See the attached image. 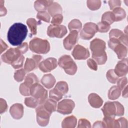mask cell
I'll return each mask as SVG.
<instances>
[{
    "mask_svg": "<svg viewBox=\"0 0 128 128\" xmlns=\"http://www.w3.org/2000/svg\"><path fill=\"white\" fill-rule=\"evenodd\" d=\"M28 32L25 24L21 22L14 23L9 28L7 34L8 40L12 45L19 46L26 38Z\"/></svg>",
    "mask_w": 128,
    "mask_h": 128,
    "instance_id": "1",
    "label": "cell"
},
{
    "mask_svg": "<svg viewBox=\"0 0 128 128\" xmlns=\"http://www.w3.org/2000/svg\"><path fill=\"white\" fill-rule=\"evenodd\" d=\"M90 48L92 52V58L97 64H104L108 59L107 54L105 52L106 42L98 38H94L90 42Z\"/></svg>",
    "mask_w": 128,
    "mask_h": 128,
    "instance_id": "2",
    "label": "cell"
},
{
    "mask_svg": "<svg viewBox=\"0 0 128 128\" xmlns=\"http://www.w3.org/2000/svg\"><path fill=\"white\" fill-rule=\"evenodd\" d=\"M29 48L33 52L46 54L50 50V44L46 40L34 38L30 42Z\"/></svg>",
    "mask_w": 128,
    "mask_h": 128,
    "instance_id": "3",
    "label": "cell"
},
{
    "mask_svg": "<svg viewBox=\"0 0 128 128\" xmlns=\"http://www.w3.org/2000/svg\"><path fill=\"white\" fill-rule=\"evenodd\" d=\"M58 66L62 68L66 74L74 75L77 71V66L76 62L69 55H64L59 58Z\"/></svg>",
    "mask_w": 128,
    "mask_h": 128,
    "instance_id": "4",
    "label": "cell"
},
{
    "mask_svg": "<svg viewBox=\"0 0 128 128\" xmlns=\"http://www.w3.org/2000/svg\"><path fill=\"white\" fill-rule=\"evenodd\" d=\"M108 46L117 54L118 59L122 60L126 56L128 53L127 46L122 44L119 40L114 38H110L108 42Z\"/></svg>",
    "mask_w": 128,
    "mask_h": 128,
    "instance_id": "5",
    "label": "cell"
},
{
    "mask_svg": "<svg viewBox=\"0 0 128 128\" xmlns=\"http://www.w3.org/2000/svg\"><path fill=\"white\" fill-rule=\"evenodd\" d=\"M30 94L38 100L39 104H42L48 98V91L38 83L30 87Z\"/></svg>",
    "mask_w": 128,
    "mask_h": 128,
    "instance_id": "6",
    "label": "cell"
},
{
    "mask_svg": "<svg viewBox=\"0 0 128 128\" xmlns=\"http://www.w3.org/2000/svg\"><path fill=\"white\" fill-rule=\"evenodd\" d=\"M22 55V53L18 47L10 48L2 55L1 59L3 62L12 64L16 61Z\"/></svg>",
    "mask_w": 128,
    "mask_h": 128,
    "instance_id": "7",
    "label": "cell"
},
{
    "mask_svg": "<svg viewBox=\"0 0 128 128\" xmlns=\"http://www.w3.org/2000/svg\"><path fill=\"white\" fill-rule=\"evenodd\" d=\"M36 112L38 124L42 126H46L49 123L50 116L52 114L46 110L42 104H38L36 108Z\"/></svg>",
    "mask_w": 128,
    "mask_h": 128,
    "instance_id": "8",
    "label": "cell"
},
{
    "mask_svg": "<svg viewBox=\"0 0 128 128\" xmlns=\"http://www.w3.org/2000/svg\"><path fill=\"white\" fill-rule=\"evenodd\" d=\"M98 32L97 26L96 24L92 22L86 23L82 30L80 32L81 38L85 40L91 39Z\"/></svg>",
    "mask_w": 128,
    "mask_h": 128,
    "instance_id": "9",
    "label": "cell"
},
{
    "mask_svg": "<svg viewBox=\"0 0 128 128\" xmlns=\"http://www.w3.org/2000/svg\"><path fill=\"white\" fill-rule=\"evenodd\" d=\"M66 28L64 25H50L47 29V34L50 38H62L67 33Z\"/></svg>",
    "mask_w": 128,
    "mask_h": 128,
    "instance_id": "10",
    "label": "cell"
},
{
    "mask_svg": "<svg viewBox=\"0 0 128 128\" xmlns=\"http://www.w3.org/2000/svg\"><path fill=\"white\" fill-rule=\"evenodd\" d=\"M75 104L70 99H64L60 102L57 106V112L62 114H68L72 113Z\"/></svg>",
    "mask_w": 128,
    "mask_h": 128,
    "instance_id": "11",
    "label": "cell"
},
{
    "mask_svg": "<svg viewBox=\"0 0 128 128\" xmlns=\"http://www.w3.org/2000/svg\"><path fill=\"white\" fill-rule=\"evenodd\" d=\"M58 64L56 58H48L40 62L38 68L43 72H50L57 67Z\"/></svg>",
    "mask_w": 128,
    "mask_h": 128,
    "instance_id": "12",
    "label": "cell"
},
{
    "mask_svg": "<svg viewBox=\"0 0 128 128\" xmlns=\"http://www.w3.org/2000/svg\"><path fill=\"white\" fill-rule=\"evenodd\" d=\"M78 32L76 30H72L70 32V33L63 40L64 48L66 50H71L78 42Z\"/></svg>",
    "mask_w": 128,
    "mask_h": 128,
    "instance_id": "13",
    "label": "cell"
},
{
    "mask_svg": "<svg viewBox=\"0 0 128 128\" xmlns=\"http://www.w3.org/2000/svg\"><path fill=\"white\" fill-rule=\"evenodd\" d=\"M72 54L74 58L77 60H86L90 56L88 50L80 44L74 46L72 52Z\"/></svg>",
    "mask_w": 128,
    "mask_h": 128,
    "instance_id": "14",
    "label": "cell"
},
{
    "mask_svg": "<svg viewBox=\"0 0 128 128\" xmlns=\"http://www.w3.org/2000/svg\"><path fill=\"white\" fill-rule=\"evenodd\" d=\"M42 59V56L40 55H33L32 58H27L24 65V70L26 72L36 69Z\"/></svg>",
    "mask_w": 128,
    "mask_h": 128,
    "instance_id": "15",
    "label": "cell"
},
{
    "mask_svg": "<svg viewBox=\"0 0 128 128\" xmlns=\"http://www.w3.org/2000/svg\"><path fill=\"white\" fill-rule=\"evenodd\" d=\"M102 110L104 116H110L114 118L116 116L117 113L116 101L106 102L102 108Z\"/></svg>",
    "mask_w": 128,
    "mask_h": 128,
    "instance_id": "16",
    "label": "cell"
},
{
    "mask_svg": "<svg viewBox=\"0 0 128 128\" xmlns=\"http://www.w3.org/2000/svg\"><path fill=\"white\" fill-rule=\"evenodd\" d=\"M114 72L118 77L126 76L128 72V58H124L117 63L114 69Z\"/></svg>",
    "mask_w": 128,
    "mask_h": 128,
    "instance_id": "17",
    "label": "cell"
},
{
    "mask_svg": "<svg viewBox=\"0 0 128 128\" xmlns=\"http://www.w3.org/2000/svg\"><path fill=\"white\" fill-rule=\"evenodd\" d=\"M24 108L21 104L16 103L12 105L10 108V112L11 116L16 120L20 119L24 115Z\"/></svg>",
    "mask_w": 128,
    "mask_h": 128,
    "instance_id": "18",
    "label": "cell"
},
{
    "mask_svg": "<svg viewBox=\"0 0 128 128\" xmlns=\"http://www.w3.org/2000/svg\"><path fill=\"white\" fill-rule=\"evenodd\" d=\"M88 102L94 108H99L102 106L103 100L102 98L96 94L91 93L88 96Z\"/></svg>",
    "mask_w": 128,
    "mask_h": 128,
    "instance_id": "19",
    "label": "cell"
},
{
    "mask_svg": "<svg viewBox=\"0 0 128 128\" xmlns=\"http://www.w3.org/2000/svg\"><path fill=\"white\" fill-rule=\"evenodd\" d=\"M56 80L54 76L51 74H44L40 80L42 84L48 89L52 88L56 84Z\"/></svg>",
    "mask_w": 128,
    "mask_h": 128,
    "instance_id": "20",
    "label": "cell"
},
{
    "mask_svg": "<svg viewBox=\"0 0 128 128\" xmlns=\"http://www.w3.org/2000/svg\"><path fill=\"white\" fill-rule=\"evenodd\" d=\"M53 2V0H38L34 2V8L38 12L45 11Z\"/></svg>",
    "mask_w": 128,
    "mask_h": 128,
    "instance_id": "21",
    "label": "cell"
},
{
    "mask_svg": "<svg viewBox=\"0 0 128 128\" xmlns=\"http://www.w3.org/2000/svg\"><path fill=\"white\" fill-rule=\"evenodd\" d=\"M77 124V119L73 115L68 116L64 118L62 122V128H74Z\"/></svg>",
    "mask_w": 128,
    "mask_h": 128,
    "instance_id": "22",
    "label": "cell"
},
{
    "mask_svg": "<svg viewBox=\"0 0 128 128\" xmlns=\"http://www.w3.org/2000/svg\"><path fill=\"white\" fill-rule=\"evenodd\" d=\"M48 12L50 16H54L56 14H62V9L60 4L56 2H53L48 8Z\"/></svg>",
    "mask_w": 128,
    "mask_h": 128,
    "instance_id": "23",
    "label": "cell"
},
{
    "mask_svg": "<svg viewBox=\"0 0 128 128\" xmlns=\"http://www.w3.org/2000/svg\"><path fill=\"white\" fill-rule=\"evenodd\" d=\"M56 92L62 96L65 95L68 90V86L66 82L64 81H60L58 82L54 88Z\"/></svg>",
    "mask_w": 128,
    "mask_h": 128,
    "instance_id": "24",
    "label": "cell"
},
{
    "mask_svg": "<svg viewBox=\"0 0 128 128\" xmlns=\"http://www.w3.org/2000/svg\"><path fill=\"white\" fill-rule=\"evenodd\" d=\"M44 108L50 113L52 114L56 110L57 106L56 101L52 99H46L42 104Z\"/></svg>",
    "mask_w": 128,
    "mask_h": 128,
    "instance_id": "25",
    "label": "cell"
},
{
    "mask_svg": "<svg viewBox=\"0 0 128 128\" xmlns=\"http://www.w3.org/2000/svg\"><path fill=\"white\" fill-rule=\"evenodd\" d=\"M26 24L30 29L31 35H36L37 34V26L41 24V22H38L34 18H29L26 20Z\"/></svg>",
    "mask_w": 128,
    "mask_h": 128,
    "instance_id": "26",
    "label": "cell"
},
{
    "mask_svg": "<svg viewBox=\"0 0 128 128\" xmlns=\"http://www.w3.org/2000/svg\"><path fill=\"white\" fill-rule=\"evenodd\" d=\"M104 128H120L117 120L110 116H104L102 120Z\"/></svg>",
    "mask_w": 128,
    "mask_h": 128,
    "instance_id": "27",
    "label": "cell"
},
{
    "mask_svg": "<svg viewBox=\"0 0 128 128\" xmlns=\"http://www.w3.org/2000/svg\"><path fill=\"white\" fill-rule=\"evenodd\" d=\"M121 90L116 86H112L109 90L108 94V98L111 100H115L118 99L120 96Z\"/></svg>",
    "mask_w": 128,
    "mask_h": 128,
    "instance_id": "28",
    "label": "cell"
},
{
    "mask_svg": "<svg viewBox=\"0 0 128 128\" xmlns=\"http://www.w3.org/2000/svg\"><path fill=\"white\" fill-rule=\"evenodd\" d=\"M112 12L113 13L115 22H118L122 20L126 16V13L125 10L120 7H118L114 8L112 10Z\"/></svg>",
    "mask_w": 128,
    "mask_h": 128,
    "instance_id": "29",
    "label": "cell"
},
{
    "mask_svg": "<svg viewBox=\"0 0 128 128\" xmlns=\"http://www.w3.org/2000/svg\"><path fill=\"white\" fill-rule=\"evenodd\" d=\"M38 78L32 72L30 73L26 76L24 83L30 88V87L34 84L38 83Z\"/></svg>",
    "mask_w": 128,
    "mask_h": 128,
    "instance_id": "30",
    "label": "cell"
},
{
    "mask_svg": "<svg viewBox=\"0 0 128 128\" xmlns=\"http://www.w3.org/2000/svg\"><path fill=\"white\" fill-rule=\"evenodd\" d=\"M68 28L70 32L72 30H76L79 32L82 28V24L78 19H74L69 22Z\"/></svg>",
    "mask_w": 128,
    "mask_h": 128,
    "instance_id": "31",
    "label": "cell"
},
{
    "mask_svg": "<svg viewBox=\"0 0 128 128\" xmlns=\"http://www.w3.org/2000/svg\"><path fill=\"white\" fill-rule=\"evenodd\" d=\"M102 22H105L110 25L114 22L115 18L112 12H106L104 13L102 16Z\"/></svg>",
    "mask_w": 128,
    "mask_h": 128,
    "instance_id": "32",
    "label": "cell"
},
{
    "mask_svg": "<svg viewBox=\"0 0 128 128\" xmlns=\"http://www.w3.org/2000/svg\"><path fill=\"white\" fill-rule=\"evenodd\" d=\"M102 2L99 0H88L86 1V4L88 8L92 10H98L101 6Z\"/></svg>",
    "mask_w": 128,
    "mask_h": 128,
    "instance_id": "33",
    "label": "cell"
},
{
    "mask_svg": "<svg viewBox=\"0 0 128 128\" xmlns=\"http://www.w3.org/2000/svg\"><path fill=\"white\" fill-rule=\"evenodd\" d=\"M106 78L108 82L112 84H115L117 82L118 76L114 72V69H110L108 70L106 74Z\"/></svg>",
    "mask_w": 128,
    "mask_h": 128,
    "instance_id": "34",
    "label": "cell"
},
{
    "mask_svg": "<svg viewBox=\"0 0 128 128\" xmlns=\"http://www.w3.org/2000/svg\"><path fill=\"white\" fill-rule=\"evenodd\" d=\"M24 104L26 106L31 108H36L39 104L38 100L34 97H27L24 100Z\"/></svg>",
    "mask_w": 128,
    "mask_h": 128,
    "instance_id": "35",
    "label": "cell"
},
{
    "mask_svg": "<svg viewBox=\"0 0 128 128\" xmlns=\"http://www.w3.org/2000/svg\"><path fill=\"white\" fill-rule=\"evenodd\" d=\"M36 18L40 21H44L46 22H50V17L48 13L46 11L38 12L36 14Z\"/></svg>",
    "mask_w": 128,
    "mask_h": 128,
    "instance_id": "36",
    "label": "cell"
},
{
    "mask_svg": "<svg viewBox=\"0 0 128 128\" xmlns=\"http://www.w3.org/2000/svg\"><path fill=\"white\" fill-rule=\"evenodd\" d=\"M26 74V72L23 68H21L16 70L14 74V78L18 82H20L24 80Z\"/></svg>",
    "mask_w": 128,
    "mask_h": 128,
    "instance_id": "37",
    "label": "cell"
},
{
    "mask_svg": "<svg viewBox=\"0 0 128 128\" xmlns=\"http://www.w3.org/2000/svg\"><path fill=\"white\" fill-rule=\"evenodd\" d=\"M96 26L98 28V31L100 32H106L110 30V24L102 21L98 22Z\"/></svg>",
    "mask_w": 128,
    "mask_h": 128,
    "instance_id": "38",
    "label": "cell"
},
{
    "mask_svg": "<svg viewBox=\"0 0 128 128\" xmlns=\"http://www.w3.org/2000/svg\"><path fill=\"white\" fill-rule=\"evenodd\" d=\"M124 33L118 29H112L110 30L109 33L110 38H114L118 39L120 40V38L124 35Z\"/></svg>",
    "mask_w": 128,
    "mask_h": 128,
    "instance_id": "39",
    "label": "cell"
},
{
    "mask_svg": "<svg viewBox=\"0 0 128 128\" xmlns=\"http://www.w3.org/2000/svg\"><path fill=\"white\" fill-rule=\"evenodd\" d=\"M19 90L20 93L24 96H29L30 95V88L24 82L20 84Z\"/></svg>",
    "mask_w": 128,
    "mask_h": 128,
    "instance_id": "40",
    "label": "cell"
},
{
    "mask_svg": "<svg viewBox=\"0 0 128 128\" xmlns=\"http://www.w3.org/2000/svg\"><path fill=\"white\" fill-rule=\"evenodd\" d=\"M49 98L58 102L62 98V96L60 95L57 92H56L54 88H53L49 92Z\"/></svg>",
    "mask_w": 128,
    "mask_h": 128,
    "instance_id": "41",
    "label": "cell"
},
{
    "mask_svg": "<svg viewBox=\"0 0 128 128\" xmlns=\"http://www.w3.org/2000/svg\"><path fill=\"white\" fill-rule=\"evenodd\" d=\"M63 20V16L62 14H56L52 18L51 23L54 25H60Z\"/></svg>",
    "mask_w": 128,
    "mask_h": 128,
    "instance_id": "42",
    "label": "cell"
},
{
    "mask_svg": "<svg viewBox=\"0 0 128 128\" xmlns=\"http://www.w3.org/2000/svg\"><path fill=\"white\" fill-rule=\"evenodd\" d=\"M127 84L128 79L126 76L118 79L117 81V86L121 91L127 86Z\"/></svg>",
    "mask_w": 128,
    "mask_h": 128,
    "instance_id": "43",
    "label": "cell"
},
{
    "mask_svg": "<svg viewBox=\"0 0 128 128\" xmlns=\"http://www.w3.org/2000/svg\"><path fill=\"white\" fill-rule=\"evenodd\" d=\"M78 128H91V124L90 122L86 118H80L78 120Z\"/></svg>",
    "mask_w": 128,
    "mask_h": 128,
    "instance_id": "44",
    "label": "cell"
},
{
    "mask_svg": "<svg viewBox=\"0 0 128 128\" xmlns=\"http://www.w3.org/2000/svg\"><path fill=\"white\" fill-rule=\"evenodd\" d=\"M24 60V56L22 55L16 61L12 64L11 66L15 69L21 68L23 66V64Z\"/></svg>",
    "mask_w": 128,
    "mask_h": 128,
    "instance_id": "45",
    "label": "cell"
},
{
    "mask_svg": "<svg viewBox=\"0 0 128 128\" xmlns=\"http://www.w3.org/2000/svg\"><path fill=\"white\" fill-rule=\"evenodd\" d=\"M117 108L116 116H122L124 114V106L118 102L116 101Z\"/></svg>",
    "mask_w": 128,
    "mask_h": 128,
    "instance_id": "46",
    "label": "cell"
},
{
    "mask_svg": "<svg viewBox=\"0 0 128 128\" xmlns=\"http://www.w3.org/2000/svg\"><path fill=\"white\" fill-rule=\"evenodd\" d=\"M87 64L91 70H97L98 64L94 59L92 58L88 59L87 60Z\"/></svg>",
    "mask_w": 128,
    "mask_h": 128,
    "instance_id": "47",
    "label": "cell"
},
{
    "mask_svg": "<svg viewBox=\"0 0 128 128\" xmlns=\"http://www.w3.org/2000/svg\"><path fill=\"white\" fill-rule=\"evenodd\" d=\"M110 9L113 10L114 8L120 7L121 5V1L119 0H109L108 2Z\"/></svg>",
    "mask_w": 128,
    "mask_h": 128,
    "instance_id": "48",
    "label": "cell"
},
{
    "mask_svg": "<svg viewBox=\"0 0 128 128\" xmlns=\"http://www.w3.org/2000/svg\"><path fill=\"white\" fill-rule=\"evenodd\" d=\"M0 100V114H2L7 110L8 105L6 101L4 99L1 98Z\"/></svg>",
    "mask_w": 128,
    "mask_h": 128,
    "instance_id": "49",
    "label": "cell"
},
{
    "mask_svg": "<svg viewBox=\"0 0 128 128\" xmlns=\"http://www.w3.org/2000/svg\"><path fill=\"white\" fill-rule=\"evenodd\" d=\"M117 120L118 122L120 128H127V127H128V121H127V120L126 118L122 117V118H118Z\"/></svg>",
    "mask_w": 128,
    "mask_h": 128,
    "instance_id": "50",
    "label": "cell"
},
{
    "mask_svg": "<svg viewBox=\"0 0 128 128\" xmlns=\"http://www.w3.org/2000/svg\"><path fill=\"white\" fill-rule=\"evenodd\" d=\"M18 47L20 49V50H21L22 54H25L28 50V44L26 42L22 43L21 45L19 46Z\"/></svg>",
    "mask_w": 128,
    "mask_h": 128,
    "instance_id": "51",
    "label": "cell"
},
{
    "mask_svg": "<svg viewBox=\"0 0 128 128\" xmlns=\"http://www.w3.org/2000/svg\"><path fill=\"white\" fill-rule=\"evenodd\" d=\"M8 48V45L2 39L0 40V54L6 50Z\"/></svg>",
    "mask_w": 128,
    "mask_h": 128,
    "instance_id": "52",
    "label": "cell"
},
{
    "mask_svg": "<svg viewBox=\"0 0 128 128\" xmlns=\"http://www.w3.org/2000/svg\"><path fill=\"white\" fill-rule=\"evenodd\" d=\"M93 128H104V123L102 121H96L93 125Z\"/></svg>",
    "mask_w": 128,
    "mask_h": 128,
    "instance_id": "53",
    "label": "cell"
},
{
    "mask_svg": "<svg viewBox=\"0 0 128 128\" xmlns=\"http://www.w3.org/2000/svg\"><path fill=\"white\" fill-rule=\"evenodd\" d=\"M0 16H4L6 13H7V10L6 8L4 6V4H2L1 2H0Z\"/></svg>",
    "mask_w": 128,
    "mask_h": 128,
    "instance_id": "54",
    "label": "cell"
},
{
    "mask_svg": "<svg viewBox=\"0 0 128 128\" xmlns=\"http://www.w3.org/2000/svg\"><path fill=\"white\" fill-rule=\"evenodd\" d=\"M122 96L124 98H128V86H126L122 90Z\"/></svg>",
    "mask_w": 128,
    "mask_h": 128,
    "instance_id": "55",
    "label": "cell"
}]
</instances>
